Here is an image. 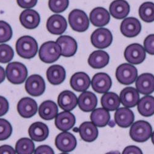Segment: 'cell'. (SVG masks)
<instances>
[{
	"label": "cell",
	"instance_id": "cell-11",
	"mask_svg": "<svg viewBox=\"0 0 154 154\" xmlns=\"http://www.w3.org/2000/svg\"><path fill=\"white\" fill-rule=\"evenodd\" d=\"M137 91L144 95H149L154 91V75L144 73L139 75L136 80Z\"/></svg>",
	"mask_w": 154,
	"mask_h": 154
},
{
	"label": "cell",
	"instance_id": "cell-23",
	"mask_svg": "<svg viewBox=\"0 0 154 154\" xmlns=\"http://www.w3.org/2000/svg\"><path fill=\"white\" fill-rule=\"evenodd\" d=\"M76 122L75 115L70 112L64 111L59 113L55 119V125L60 131H67L74 126Z\"/></svg>",
	"mask_w": 154,
	"mask_h": 154
},
{
	"label": "cell",
	"instance_id": "cell-28",
	"mask_svg": "<svg viewBox=\"0 0 154 154\" xmlns=\"http://www.w3.org/2000/svg\"><path fill=\"white\" fill-rule=\"evenodd\" d=\"M46 76L48 82L51 85H59L65 80L66 72L62 66L53 65L48 69Z\"/></svg>",
	"mask_w": 154,
	"mask_h": 154
},
{
	"label": "cell",
	"instance_id": "cell-3",
	"mask_svg": "<svg viewBox=\"0 0 154 154\" xmlns=\"http://www.w3.org/2000/svg\"><path fill=\"white\" fill-rule=\"evenodd\" d=\"M152 133V128L149 123L144 120H139L132 124L130 130L131 138L137 143L147 141Z\"/></svg>",
	"mask_w": 154,
	"mask_h": 154
},
{
	"label": "cell",
	"instance_id": "cell-32",
	"mask_svg": "<svg viewBox=\"0 0 154 154\" xmlns=\"http://www.w3.org/2000/svg\"><path fill=\"white\" fill-rule=\"evenodd\" d=\"M91 122L98 127H104L109 123L110 115L108 110L104 108L94 109L90 116Z\"/></svg>",
	"mask_w": 154,
	"mask_h": 154
},
{
	"label": "cell",
	"instance_id": "cell-44",
	"mask_svg": "<svg viewBox=\"0 0 154 154\" xmlns=\"http://www.w3.org/2000/svg\"><path fill=\"white\" fill-rule=\"evenodd\" d=\"M122 154H143V153L138 147L129 146L125 148Z\"/></svg>",
	"mask_w": 154,
	"mask_h": 154
},
{
	"label": "cell",
	"instance_id": "cell-42",
	"mask_svg": "<svg viewBox=\"0 0 154 154\" xmlns=\"http://www.w3.org/2000/svg\"><path fill=\"white\" fill-rule=\"evenodd\" d=\"M9 105L8 100L3 96H0V117L3 116L9 110Z\"/></svg>",
	"mask_w": 154,
	"mask_h": 154
},
{
	"label": "cell",
	"instance_id": "cell-17",
	"mask_svg": "<svg viewBox=\"0 0 154 154\" xmlns=\"http://www.w3.org/2000/svg\"><path fill=\"white\" fill-rule=\"evenodd\" d=\"M19 20L23 27L27 29H36L40 23V16L38 12L33 9H26L22 12Z\"/></svg>",
	"mask_w": 154,
	"mask_h": 154
},
{
	"label": "cell",
	"instance_id": "cell-41",
	"mask_svg": "<svg viewBox=\"0 0 154 154\" xmlns=\"http://www.w3.org/2000/svg\"><path fill=\"white\" fill-rule=\"evenodd\" d=\"M34 154H54L53 149L48 145L38 146L34 151Z\"/></svg>",
	"mask_w": 154,
	"mask_h": 154
},
{
	"label": "cell",
	"instance_id": "cell-48",
	"mask_svg": "<svg viewBox=\"0 0 154 154\" xmlns=\"http://www.w3.org/2000/svg\"><path fill=\"white\" fill-rule=\"evenodd\" d=\"M151 139H152V142L153 144L154 145V131L153 132V133H152V135H151Z\"/></svg>",
	"mask_w": 154,
	"mask_h": 154
},
{
	"label": "cell",
	"instance_id": "cell-12",
	"mask_svg": "<svg viewBox=\"0 0 154 154\" xmlns=\"http://www.w3.org/2000/svg\"><path fill=\"white\" fill-rule=\"evenodd\" d=\"M112 85V80L110 76L103 72L96 73L93 77L91 80L92 88L94 91L104 94L109 91Z\"/></svg>",
	"mask_w": 154,
	"mask_h": 154
},
{
	"label": "cell",
	"instance_id": "cell-49",
	"mask_svg": "<svg viewBox=\"0 0 154 154\" xmlns=\"http://www.w3.org/2000/svg\"><path fill=\"white\" fill-rule=\"evenodd\" d=\"M60 154H68V153H60Z\"/></svg>",
	"mask_w": 154,
	"mask_h": 154
},
{
	"label": "cell",
	"instance_id": "cell-8",
	"mask_svg": "<svg viewBox=\"0 0 154 154\" xmlns=\"http://www.w3.org/2000/svg\"><path fill=\"white\" fill-rule=\"evenodd\" d=\"M113 36L111 32L106 28H100L93 32L91 36L92 45L99 49H105L112 44Z\"/></svg>",
	"mask_w": 154,
	"mask_h": 154
},
{
	"label": "cell",
	"instance_id": "cell-22",
	"mask_svg": "<svg viewBox=\"0 0 154 154\" xmlns=\"http://www.w3.org/2000/svg\"><path fill=\"white\" fill-rule=\"evenodd\" d=\"M89 19L95 27H104L110 21V16L109 11L102 7L94 8L89 14Z\"/></svg>",
	"mask_w": 154,
	"mask_h": 154
},
{
	"label": "cell",
	"instance_id": "cell-19",
	"mask_svg": "<svg viewBox=\"0 0 154 154\" xmlns=\"http://www.w3.org/2000/svg\"><path fill=\"white\" fill-rule=\"evenodd\" d=\"M70 84L75 91L85 92L90 86L91 80L86 73L76 72L72 76Z\"/></svg>",
	"mask_w": 154,
	"mask_h": 154
},
{
	"label": "cell",
	"instance_id": "cell-7",
	"mask_svg": "<svg viewBox=\"0 0 154 154\" xmlns=\"http://www.w3.org/2000/svg\"><path fill=\"white\" fill-rule=\"evenodd\" d=\"M124 56L128 62L133 65H138L145 60L146 51L142 45L133 43L126 47L124 52Z\"/></svg>",
	"mask_w": 154,
	"mask_h": 154
},
{
	"label": "cell",
	"instance_id": "cell-4",
	"mask_svg": "<svg viewBox=\"0 0 154 154\" xmlns=\"http://www.w3.org/2000/svg\"><path fill=\"white\" fill-rule=\"evenodd\" d=\"M61 55L59 45L53 41L43 43L39 50V57L45 63H51L57 61Z\"/></svg>",
	"mask_w": 154,
	"mask_h": 154
},
{
	"label": "cell",
	"instance_id": "cell-18",
	"mask_svg": "<svg viewBox=\"0 0 154 154\" xmlns=\"http://www.w3.org/2000/svg\"><path fill=\"white\" fill-rule=\"evenodd\" d=\"M57 103L61 109L70 112L73 110L78 104V99L72 91L65 90L59 94Z\"/></svg>",
	"mask_w": 154,
	"mask_h": 154
},
{
	"label": "cell",
	"instance_id": "cell-40",
	"mask_svg": "<svg viewBox=\"0 0 154 154\" xmlns=\"http://www.w3.org/2000/svg\"><path fill=\"white\" fill-rule=\"evenodd\" d=\"M144 46L145 51L148 54L154 55V34L149 35L145 38Z\"/></svg>",
	"mask_w": 154,
	"mask_h": 154
},
{
	"label": "cell",
	"instance_id": "cell-43",
	"mask_svg": "<svg viewBox=\"0 0 154 154\" xmlns=\"http://www.w3.org/2000/svg\"><path fill=\"white\" fill-rule=\"evenodd\" d=\"M38 0H17L18 5L22 8L30 9L36 6Z\"/></svg>",
	"mask_w": 154,
	"mask_h": 154
},
{
	"label": "cell",
	"instance_id": "cell-37",
	"mask_svg": "<svg viewBox=\"0 0 154 154\" xmlns=\"http://www.w3.org/2000/svg\"><path fill=\"white\" fill-rule=\"evenodd\" d=\"M14 53L12 48L8 45H0V62H9L14 57Z\"/></svg>",
	"mask_w": 154,
	"mask_h": 154
},
{
	"label": "cell",
	"instance_id": "cell-33",
	"mask_svg": "<svg viewBox=\"0 0 154 154\" xmlns=\"http://www.w3.org/2000/svg\"><path fill=\"white\" fill-rule=\"evenodd\" d=\"M101 105L108 111H114L119 109L120 105V99L119 96L113 92H107L101 97Z\"/></svg>",
	"mask_w": 154,
	"mask_h": 154
},
{
	"label": "cell",
	"instance_id": "cell-24",
	"mask_svg": "<svg viewBox=\"0 0 154 154\" xmlns=\"http://www.w3.org/2000/svg\"><path fill=\"white\" fill-rule=\"evenodd\" d=\"M115 121L122 128H128L132 125L134 120V115L133 111L126 107L118 109L115 113Z\"/></svg>",
	"mask_w": 154,
	"mask_h": 154
},
{
	"label": "cell",
	"instance_id": "cell-14",
	"mask_svg": "<svg viewBox=\"0 0 154 154\" xmlns=\"http://www.w3.org/2000/svg\"><path fill=\"white\" fill-rule=\"evenodd\" d=\"M17 109L21 117L25 119H29L36 113L38 105L36 102L32 98L25 97L19 101Z\"/></svg>",
	"mask_w": 154,
	"mask_h": 154
},
{
	"label": "cell",
	"instance_id": "cell-36",
	"mask_svg": "<svg viewBox=\"0 0 154 154\" xmlns=\"http://www.w3.org/2000/svg\"><path fill=\"white\" fill-rule=\"evenodd\" d=\"M48 5L52 12L60 13L67 9L69 5V0H49Z\"/></svg>",
	"mask_w": 154,
	"mask_h": 154
},
{
	"label": "cell",
	"instance_id": "cell-27",
	"mask_svg": "<svg viewBox=\"0 0 154 154\" xmlns=\"http://www.w3.org/2000/svg\"><path fill=\"white\" fill-rule=\"evenodd\" d=\"M110 57L108 53L104 51H94L89 56L88 62L92 68L99 69H102L108 65Z\"/></svg>",
	"mask_w": 154,
	"mask_h": 154
},
{
	"label": "cell",
	"instance_id": "cell-39",
	"mask_svg": "<svg viewBox=\"0 0 154 154\" xmlns=\"http://www.w3.org/2000/svg\"><path fill=\"white\" fill-rule=\"evenodd\" d=\"M12 133L11 123L4 119H0V140L8 139Z\"/></svg>",
	"mask_w": 154,
	"mask_h": 154
},
{
	"label": "cell",
	"instance_id": "cell-34",
	"mask_svg": "<svg viewBox=\"0 0 154 154\" xmlns=\"http://www.w3.org/2000/svg\"><path fill=\"white\" fill-rule=\"evenodd\" d=\"M35 144L32 139L23 137L19 139L16 144V152L17 154H33Z\"/></svg>",
	"mask_w": 154,
	"mask_h": 154
},
{
	"label": "cell",
	"instance_id": "cell-20",
	"mask_svg": "<svg viewBox=\"0 0 154 154\" xmlns=\"http://www.w3.org/2000/svg\"><path fill=\"white\" fill-rule=\"evenodd\" d=\"M49 134L48 126L40 122H36L30 125L29 128V134L32 140L42 142L46 140Z\"/></svg>",
	"mask_w": 154,
	"mask_h": 154
},
{
	"label": "cell",
	"instance_id": "cell-30",
	"mask_svg": "<svg viewBox=\"0 0 154 154\" xmlns=\"http://www.w3.org/2000/svg\"><path fill=\"white\" fill-rule=\"evenodd\" d=\"M79 131L82 139L88 143L93 142L97 138L99 134L97 126L90 122L83 123L80 126Z\"/></svg>",
	"mask_w": 154,
	"mask_h": 154
},
{
	"label": "cell",
	"instance_id": "cell-5",
	"mask_svg": "<svg viewBox=\"0 0 154 154\" xmlns=\"http://www.w3.org/2000/svg\"><path fill=\"white\" fill-rule=\"evenodd\" d=\"M69 23L71 28L76 32H84L89 27V20L83 11L74 9L69 15Z\"/></svg>",
	"mask_w": 154,
	"mask_h": 154
},
{
	"label": "cell",
	"instance_id": "cell-15",
	"mask_svg": "<svg viewBox=\"0 0 154 154\" xmlns=\"http://www.w3.org/2000/svg\"><path fill=\"white\" fill-rule=\"evenodd\" d=\"M61 49V55L63 57H69L74 56L76 53L78 45L73 38L68 35L59 36L56 41Z\"/></svg>",
	"mask_w": 154,
	"mask_h": 154
},
{
	"label": "cell",
	"instance_id": "cell-21",
	"mask_svg": "<svg viewBox=\"0 0 154 154\" xmlns=\"http://www.w3.org/2000/svg\"><path fill=\"white\" fill-rule=\"evenodd\" d=\"M120 102L126 107L131 108L137 105L139 100V94L133 87H126L120 94Z\"/></svg>",
	"mask_w": 154,
	"mask_h": 154
},
{
	"label": "cell",
	"instance_id": "cell-29",
	"mask_svg": "<svg viewBox=\"0 0 154 154\" xmlns=\"http://www.w3.org/2000/svg\"><path fill=\"white\" fill-rule=\"evenodd\" d=\"M38 113L40 117L43 120H53L58 114V107L53 100H45L40 106Z\"/></svg>",
	"mask_w": 154,
	"mask_h": 154
},
{
	"label": "cell",
	"instance_id": "cell-13",
	"mask_svg": "<svg viewBox=\"0 0 154 154\" xmlns=\"http://www.w3.org/2000/svg\"><path fill=\"white\" fill-rule=\"evenodd\" d=\"M142 29L139 20L135 17H128L124 19L120 25V31L123 36L133 38L137 36Z\"/></svg>",
	"mask_w": 154,
	"mask_h": 154
},
{
	"label": "cell",
	"instance_id": "cell-1",
	"mask_svg": "<svg viewBox=\"0 0 154 154\" xmlns=\"http://www.w3.org/2000/svg\"><path fill=\"white\" fill-rule=\"evenodd\" d=\"M38 46L35 38L30 36H23L17 40L16 49L19 56L24 59L34 57L38 51Z\"/></svg>",
	"mask_w": 154,
	"mask_h": 154
},
{
	"label": "cell",
	"instance_id": "cell-35",
	"mask_svg": "<svg viewBox=\"0 0 154 154\" xmlns=\"http://www.w3.org/2000/svg\"><path fill=\"white\" fill-rule=\"evenodd\" d=\"M139 15L140 19L146 22L154 21V3L145 2L140 5L139 9Z\"/></svg>",
	"mask_w": 154,
	"mask_h": 154
},
{
	"label": "cell",
	"instance_id": "cell-46",
	"mask_svg": "<svg viewBox=\"0 0 154 154\" xmlns=\"http://www.w3.org/2000/svg\"><path fill=\"white\" fill-rule=\"evenodd\" d=\"M5 78H6L5 70L2 66H0V84L5 81Z\"/></svg>",
	"mask_w": 154,
	"mask_h": 154
},
{
	"label": "cell",
	"instance_id": "cell-45",
	"mask_svg": "<svg viewBox=\"0 0 154 154\" xmlns=\"http://www.w3.org/2000/svg\"><path fill=\"white\" fill-rule=\"evenodd\" d=\"M0 154H16V150L9 145L0 146Z\"/></svg>",
	"mask_w": 154,
	"mask_h": 154
},
{
	"label": "cell",
	"instance_id": "cell-26",
	"mask_svg": "<svg viewBox=\"0 0 154 154\" xmlns=\"http://www.w3.org/2000/svg\"><path fill=\"white\" fill-rule=\"evenodd\" d=\"M130 6L125 0H115L109 7L110 14L117 19H123L130 13Z\"/></svg>",
	"mask_w": 154,
	"mask_h": 154
},
{
	"label": "cell",
	"instance_id": "cell-2",
	"mask_svg": "<svg viewBox=\"0 0 154 154\" xmlns=\"http://www.w3.org/2000/svg\"><path fill=\"white\" fill-rule=\"evenodd\" d=\"M7 79L11 83L20 85L26 80L28 71L27 67L23 63L19 62L9 63L6 69Z\"/></svg>",
	"mask_w": 154,
	"mask_h": 154
},
{
	"label": "cell",
	"instance_id": "cell-31",
	"mask_svg": "<svg viewBox=\"0 0 154 154\" xmlns=\"http://www.w3.org/2000/svg\"><path fill=\"white\" fill-rule=\"evenodd\" d=\"M137 110L144 117H150L154 114V97L145 96L139 99L137 104Z\"/></svg>",
	"mask_w": 154,
	"mask_h": 154
},
{
	"label": "cell",
	"instance_id": "cell-9",
	"mask_svg": "<svg viewBox=\"0 0 154 154\" xmlns=\"http://www.w3.org/2000/svg\"><path fill=\"white\" fill-rule=\"evenodd\" d=\"M25 88L30 95L35 97L40 96L45 91V82L40 75H32L26 80Z\"/></svg>",
	"mask_w": 154,
	"mask_h": 154
},
{
	"label": "cell",
	"instance_id": "cell-10",
	"mask_svg": "<svg viewBox=\"0 0 154 154\" xmlns=\"http://www.w3.org/2000/svg\"><path fill=\"white\" fill-rule=\"evenodd\" d=\"M77 141L76 137L72 133L64 131L59 133L56 137L55 145L60 151L70 152L76 147Z\"/></svg>",
	"mask_w": 154,
	"mask_h": 154
},
{
	"label": "cell",
	"instance_id": "cell-16",
	"mask_svg": "<svg viewBox=\"0 0 154 154\" xmlns=\"http://www.w3.org/2000/svg\"><path fill=\"white\" fill-rule=\"evenodd\" d=\"M46 28L51 34L56 35H62L67 28V22L63 16L54 14L50 16L48 19Z\"/></svg>",
	"mask_w": 154,
	"mask_h": 154
},
{
	"label": "cell",
	"instance_id": "cell-38",
	"mask_svg": "<svg viewBox=\"0 0 154 154\" xmlns=\"http://www.w3.org/2000/svg\"><path fill=\"white\" fill-rule=\"evenodd\" d=\"M12 36V30L10 25L3 20H0V43L9 41Z\"/></svg>",
	"mask_w": 154,
	"mask_h": 154
},
{
	"label": "cell",
	"instance_id": "cell-6",
	"mask_svg": "<svg viewBox=\"0 0 154 154\" xmlns=\"http://www.w3.org/2000/svg\"><path fill=\"white\" fill-rule=\"evenodd\" d=\"M115 75L117 80L121 84L130 85L137 78V70L134 66L125 63L117 67Z\"/></svg>",
	"mask_w": 154,
	"mask_h": 154
},
{
	"label": "cell",
	"instance_id": "cell-25",
	"mask_svg": "<svg viewBox=\"0 0 154 154\" xmlns=\"http://www.w3.org/2000/svg\"><path fill=\"white\" fill-rule=\"evenodd\" d=\"M78 105L83 112L93 111L97 105V96L91 91H85L78 99Z\"/></svg>",
	"mask_w": 154,
	"mask_h": 154
},
{
	"label": "cell",
	"instance_id": "cell-47",
	"mask_svg": "<svg viewBox=\"0 0 154 154\" xmlns=\"http://www.w3.org/2000/svg\"><path fill=\"white\" fill-rule=\"evenodd\" d=\"M106 154H120L119 151H112V152H109Z\"/></svg>",
	"mask_w": 154,
	"mask_h": 154
}]
</instances>
